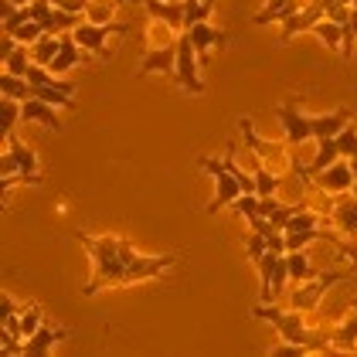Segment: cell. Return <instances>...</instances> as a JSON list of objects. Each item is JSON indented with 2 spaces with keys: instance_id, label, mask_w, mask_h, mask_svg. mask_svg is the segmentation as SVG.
Wrapping results in <instances>:
<instances>
[{
  "instance_id": "obj_9",
  "label": "cell",
  "mask_w": 357,
  "mask_h": 357,
  "mask_svg": "<svg viewBox=\"0 0 357 357\" xmlns=\"http://www.w3.org/2000/svg\"><path fill=\"white\" fill-rule=\"evenodd\" d=\"M275 116L282 119V130H286V143L289 146H303L306 139H313V133H310V116L303 109H296V99H286L282 106H275Z\"/></svg>"
},
{
  "instance_id": "obj_30",
  "label": "cell",
  "mask_w": 357,
  "mask_h": 357,
  "mask_svg": "<svg viewBox=\"0 0 357 357\" xmlns=\"http://www.w3.org/2000/svg\"><path fill=\"white\" fill-rule=\"evenodd\" d=\"M211 10H215V7H211V3H204V0H184V28L208 21V14H211Z\"/></svg>"
},
{
  "instance_id": "obj_7",
  "label": "cell",
  "mask_w": 357,
  "mask_h": 357,
  "mask_svg": "<svg viewBox=\"0 0 357 357\" xmlns=\"http://www.w3.org/2000/svg\"><path fill=\"white\" fill-rule=\"evenodd\" d=\"M340 279H347V269L317 273L313 279H303V282H296V289L289 293V310H296V313H310V310H317V303L324 300V293H327L333 282H340Z\"/></svg>"
},
{
  "instance_id": "obj_2",
  "label": "cell",
  "mask_w": 357,
  "mask_h": 357,
  "mask_svg": "<svg viewBox=\"0 0 357 357\" xmlns=\"http://www.w3.org/2000/svg\"><path fill=\"white\" fill-rule=\"evenodd\" d=\"M252 320L273 324L282 340L300 344V347H306L310 354H327V351H333V344H330V327L327 330H310L303 324V313H296V310H279L273 303H259V306L252 310Z\"/></svg>"
},
{
  "instance_id": "obj_36",
  "label": "cell",
  "mask_w": 357,
  "mask_h": 357,
  "mask_svg": "<svg viewBox=\"0 0 357 357\" xmlns=\"http://www.w3.org/2000/svg\"><path fill=\"white\" fill-rule=\"evenodd\" d=\"M14 7H28V3H34V0H10Z\"/></svg>"
},
{
  "instance_id": "obj_6",
  "label": "cell",
  "mask_w": 357,
  "mask_h": 357,
  "mask_svg": "<svg viewBox=\"0 0 357 357\" xmlns=\"http://www.w3.org/2000/svg\"><path fill=\"white\" fill-rule=\"evenodd\" d=\"M133 24H119V21H109V24H92V21H82L79 28L72 31V38L79 41L82 52H92L99 61L109 58V38L112 34H130Z\"/></svg>"
},
{
  "instance_id": "obj_24",
  "label": "cell",
  "mask_w": 357,
  "mask_h": 357,
  "mask_svg": "<svg viewBox=\"0 0 357 357\" xmlns=\"http://www.w3.org/2000/svg\"><path fill=\"white\" fill-rule=\"evenodd\" d=\"M0 96H7V99H17V102H28L31 96H34V89H31L28 79L3 72V75H0Z\"/></svg>"
},
{
  "instance_id": "obj_13",
  "label": "cell",
  "mask_w": 357,
  "mask_h": 357,
  "mask_svg": "<svg viewBox=\"0 0 357 357\" xmlns=\"http://www.w3.org/2000/svg\"><path fill=\"white\" fill-rule=\"evenodd\" d=\"M143 7H146V14L153 21H160L170 31L184 34V0H143Z\"/></svg>"
},
{
  "instance_id": "obj_14",
  "label": "cell",
  "mask_w": 357,
  "mask_h": 357,
  "mask_svg": "<svg viewBox=\"0 0 357 357\" xmlns=\"http://www.w3.org/2000/svg\"><path fill=\"white\" fill-rule=\"evenodd\" d=\"M354 119L351 106H337L333 112H324V116H310V133L313 139H324V137H337L347 123Z\"/></svg>"
},
{
  "instance_id": "obj_27",
  "label": "cell",
  "mask_w": 357,
  "mask_h": 357,
  "mask_svg": "<svg viewBox=\"0 0 357 357\" xmlns=\"http://www.w3.org/2000/svg\"><path fill=\"white\" fill-rule=\"evenodd\" d=\"M17 119H21V102H17V99L0 96V133H3V137H10V133H14V126H17Z\"/></svg>"
},
{
  "instance_id": "obj_32",
  "label": "cell",
  "mask_w": 357,
  "mask_h": 357,
  "mask_svg": "<svg viewBox=\"0 0 357 357\" xmlns=\"http://www.w3.org/2000/svg\"><path fill=\"white\" fill-rule=\"evenodd\" d=\"M41 317H45V313H41V306H31V303L24 306V313H21V337H24V340L41 327Z\"/></svg>"
},
{
  "instance_id": "obj_22",
  "label": "cell",
  "mask_w": 357,
  "mask_h": 357,
  "mask_svg": "<svg viewBox=\"0 0 357 357\" xmlns=\"http://www.w3.org/2000/svg\"><path fill=\"white\" fill-rule=\"evenodd\" d=\"M58 48H61V34H41L34 45H31V58H34V65H52L58 55Z\"/></svg>"
},
{
  "instance_id": "obj_18",
  "label": "cell",
  "mask_w": 357,
  "mask_h": 357,
  "mask_svg": "<svg viewBox=\"0 0 357 357\" xmlns=\"http://www.w3.org/2000/svg\"><path fill=\"white\" fill-rule=\"evenodd\" d=\"M306 0H266V7L259 14H252V24H273V21H289L296 10H300Z\"/></svg>"
},
{
  "instance_id": "obj_34",
  "label": "cell",
  "mask_w": 357,
  "mask_h": 357,
  "mask_svg": "<svg viewBox=\"0 0 357 357\" xmlns=\"http://www.w3.org/2000/svg\"><path fill=\"white\" fill-rule=\"evenodd\" d=\"M310 354L306 347H300V344H289V340H282V344H275L273 351H269V357H303Z\"/></svg>"
},
{
  "instance_id": "obj_19",
  "label": "cell",
  "mask_w": 357,
  "mask_h": 357,
  "mask_svg": "<svg viewBox=\"0 0 357 357\" xmlns=\"http://www.w3.org/2000/svg\"><path fill=\"white\" fill-rule=\"evenodd\" d=\"M58 106L52 102H45V99H28V102H21V119H34V123H41V126H48V130H55L61 133V119H58Z\"/></svg>"
},
{
  "instance_id": "obj_1",
  "label": "cell",
  "mask_w": 357,
  "mask_h": 357,
  "mask_svg": "<svg viewBox=\"0 0 357 357\" xmlns=\"http://www.w3.org/2000/svg\"><path fill=\"white\" fill-rule=\"evenodd\" d=\"M75 238L92 255V279L82 286V296H96L102 289H119V286H137L146 279L160 275L177 262V252L167 255H143L126 235H85L75 231Z\"/></svg>"
},
{
  "instance_id": "obj_4",
  "label": "cell",
  "mask_w": 357,
  "mask_h": 357,
  "mask_svg": "<svg viewBox=\"0 0 357 357\" xmlns=\"http://www.w3.org/2000/svg\"><path fill=\"white\" fill-rule=\"evenodd\" d=\"M194 164L201 167L204 174H211V177H215V197H211V204L204 208L208 215H218L221 208H231V204L245 194V191H242V184L235 181V174L228 170V164H225V160H215V157H197Z\"/></svg>"
},
{
  "instance_id": "obj_16",
  "label": "cell",
  "mask_w": 357,
  "mask_h": 357,
  "mask_svg": "<svg viewBox=\"0 0 357 357\" xmlns=\"http://www.w3.org/2000/svg\"><path fill=\"white\" fill-rule=\"evenodd\" d=\"M85 61V55H82V48H79V41L72 38V31L68 34H61V48H58V55H55V61L48 65V72L52 75H65V72H72L75 65H82Z\"/></svg>"
},
{
  "instance_id": "obj_35",
  "label": "cell",
  "mask_w": 357,
  "mask_h": 357,
  "mask_svg": "<svg viewBox=\"0 0 357 357\" xmlns=\"http://www.w3.org/2000/svg\"><path fill=\"white\" fill-rule=\"evenodd\" d=\"M347 164H351V174H354V181H357V157H351Z\"/></svg>"
},
{
  "instance_id": "obj_28",
  "label": "cell",
  "mask_w": 357,
  "mask_h": 357,
  "mask_svg": "<svg viewBox=\"0 0 357 357\" xmlns=\"http://www.w3.org/2000/svg\"><path fill=\"white\" fill-rule=\"evenodd\" d=\"M313 34L327 45L330 52H340V48H344V28H340V24H333V21H320V24H313Z\"/></svg>"
},
{
  "instance_id": "obj_21",
  "label": "cell",
  "mask_w": 357,
  "mask_h": 357,
  "mask_svg": "<svg viewBox=\"0 0 357 357\" xmlns=\"http://www.w3.org/2000/svg\"><path fill=\"white\" fill-rule=\"evenodd\" d=\"M248 164H252V177H255V194H259V197H275L279 188H282V177H279L275 170H269L255 153L248 157Z\"/></svg>"
},
{
  "instance_id": "obj_10",
  "label": "cell",
  "mask_w": 357,
  "mask_h": 357,
  "mask_svg": "<svg viewBox=\"0 0 357 357\" xmlns=\"http://www.w3.org/2000/svg\"><path fill=\"white\" fill-rule=\"evenodd\" d=\"M313 184H317V191L330 194V197H337V194H347L354 188V174H351V164L344 160V157H337L327 170H320V174H313Z\"/></svg>"
},
{
  "instance_id": "obj_26",
  "label": "cell",
  "mask_w": 357,
  "mask_h": 357,
  "mask_svg": "<svg viewBox=\"0 0 357 357\" xmlns=\"http://www.w3.org/2000/svg\"><path fill=\"white\" fill-rule=\"evenodd\" d=\"M286 266H289V279H293V282H303V279H313V275H317V269L310 266V259L303 255V248L286 252Z\"/></svg>"
},
{
  "instance_id": "obj_12",
  "label": "cell",
  "mask_w": 357,
  "mask_h": 357,
  "mask_svg": "<svg viewBox=\"0 0 357 357\" xmlns=\"http://www.w3.org/2000/svg\"><path fill=\"white\" fill-rule=\"evenodd\" d=\"M181 38V34H177ZM177 38H170V41H164V45H153L150 52H146V58L139 61L137 75L143 79V75H153V72H174L177 68Z\"/></svg>"
},
{
  "instance_id": "obj_8",
  "label": "cell",
  "mask_w": 357,
  "mask_h": 357,
  "mask_svg": "<svg viewBox=\"0 0 357 357\" xmlns=\"http://www.w3.org/2000/svg\"><path fill=\"white\" fill-rule=\"evenodd\" d=\"M201 61L194 55V45L188 34H181L177 38V68H174V75H177V85H181V92L184 96H204V82H201Z\"/></svg>"
},
{
  "instance_id": "obj_29",
  "label": "cell",
  "mask_w": 357,
  "mask_h": 357,
  "mask_svg": "<svg viewBox=\"0 0 357 357\" xmlns=\"http://www.w3.org/2000/svg\"><path fill=\"white\" fill-rule=\"evenodd\" d=\"M337 153H340L344 160L357 157V126L354 123H347V126L337 133Z\"/></svg>"
},
{
  "instance_id": "obj_11",
  "label": "cell",
  "mask_w": 357,
  "mask_h": 357,
  "mask_svg": "<svg viewBox=\"0 0 357 357\" xmlns=\"http://www.w3.org/2000/svg\"><path fill=\"white\" fill-rule=\"evenodd\" d=\"M184 34L191 38L194 55H197V61H201V68L211 61V48H225V45H228V34H225V31H218V28H211L208 21L184 28Z\"/></svg>"
},
{
  "instance_id": "obj_23",
  "label": "cell",
  "mask_w": 357,
  "mask_h": 357,
  "mask_svg": "<svg viewBox=\"0 0 357 357\" xmlns=\"http://www.w3.org/2000/svg\"><path fill=\"white\" fill-rule=\"evenodd\" d=\"M340 153H337V137H324L317 139V157H313V164H306V174L313 177V174H320V170H327L333 160H337Z\"/></svg>"
},
{
  "instance_id": "obj_20",
  "label": "cell",
  "mask_w": 357,
  "mask_h": 357,
  "mask_svg": "<svg viewBox=\"0 0 357 357\" xmlns=\"http://www.w3.org/2000/svg\"><path fill=\"white\" fill-rule=\"evenodd\" d=\"M330 344L333 351H357V303L337 327H330Z\"/></svg>"
},
{
  "instance_id": "obj_33",
  "label": "cell",
  "mask_w": 357,
  "mask_h": 357,
  "mask_svg": "<svg viewBox=\"0 0 357 357\" xmlns=\"http://www.w3.org/2000/svg\"><path fill=\"white\" fill-rule=\"evenodd\" d=\"M41 34H45V31H41V24H38V21H28V24H21V28L14 31L17 45H34V41H38Z\"/></svg>"
},
{
  "instance_id": "obj_5",
  "label": "cell",
  "mask_w": 357,
  "mask_h": 357,
  "mask_svg": "<svg viewBox=\"0 0 357 357\" xmlns=\"http://www.w3.org/2000/svg\"><path fill=\"white\" fill-rule=\"evenodd\" d=\"M0 177H24V188H38L45 184V177L38 174V157L34 150L21 143V137H7V153L0 160Z\"/></svg>"
},
{
  "instance_id": "obj_17",
  "label": "cell",
  "mask_w": 357,
  "mask_h": 357,
  "mask_svg": "<svg viewBox=\"0 0 357 357\" xmlns=\"http://www.w3.org/2000/svg\"><path fill=\"white\" fill-rule=\"evenodd\" d=\"M68 337V330H55V327H38L31 333L28 340H24V347H21V354H31V357H45L52 347H55L58 340H65Z\"/></svg>"
},
{
  "instance_id": "obj_15",
  "label": "cell",
  "mask_w": 357,
  "mask_h": 357,
  "mask_svg": "<svg viewBox=\"0 0 357 357\" xmlns=\"http://www.w3.org/2000/svg\"><path fill=\"white\" fill-rule=\"evenodd\" d=\"M330 221H333L347 238H357V197L351 191L337 194V201H333V208H330Z\"/></svg>"
},
{
  "instance_id": "obj_25",
  "label": "cell",
  "mask_w": 357,
  "mask_h": 357,
  "mask_svg": "<svg viewBox=\"0 0 357 357\" xmlns=\"http://www.w3.org/2000/svg\"><path fill=\"white\" fill-rule=\"evenodd\" d=\"M34 65V58H31V45H17L10 55L3 58V72H10V75H21V79H28V68Z\"/></svg>"
},
{
  "instance_id": "obj_37",
  "label": "cell",
  "mask_w": 357,
  "mask_h": 357,
  "mask_svg": "<svg viewBox=\"0 0 357 357\" xmlns=\"http://www.w3.org/2000/svg\"><path fill=\"white\" fill-rule=\"evenodd\" d=\"M204 3H211V7H215V3H218V0H204Z\"/></svg>"
},
{
  "instance_id": "obj_3",
  "label": "cell",
  "mask_w": 357,
  "mask_h": 357,
  "mask_svg": "<svg viewBox=\"0 0 357 357\" xmlns=\"http://www.w3.org/2000/svg\"><path fill=\"white\" fill-rule=\"evenodd\" d=\"M238 133L245 139V146L262 160V164L275 170L279 177H286L289 170H293V157H296V146H289V143H275V139H262L255 133V126H252V119L242 116L238 119Z\"/></svg>"
},
{
  "instance_id": "obj_31",
  "label": "cell",
  "mask_w": 357,
  "mask_h": 357,
  "mask_svg": "<svg viewBox=\"0 0 357 357\" xmlns=\"http://www.w3.org/2000/svg\"><path fill=\"white\" fill-rule=\"evenodd\" d=\"M245 252H248V262H262V255L269 252V242H266V235L262 231H255V228H248V238H245Z\"/></svg>"
}]
</instances>
